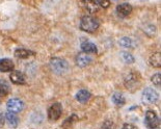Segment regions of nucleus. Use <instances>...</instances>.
<instances>
[{
    "label": "nucleus",
    "mask_w": 161,
    "mask_h": 129,
    "mask_svg": "<svg viewBox=\"0 0 161 129\" xmlns=\"http://www.w3.org/2000/svg\"><path fill=\"white\" fill-rule=\"evenodd\" d=\"M14 62L9 59H0V72H12L14 70Z\"/></svg>",
    "instance_id": "11"
},
{
    "label": "nucleus",
    "mask_w": 161,
    "mask_h": 129,
    "mask_svg": "<svg viewBox=\"0 0 161 129\" xmlns=\"http://www.w3.org/2000/svg\"><path fill=\"white\" fill-rule=\"evenodd\" d=\"M9 91H11V89H9L8 84L6 83V81L0 80V96L1 97L6 96V95H8Z\"/></svg>",
    "instance_id": "21"
},
{
    "label": "nucleus",
    "mask_w": 161,
    "mask_h": 129,
    "mask_svg": "<svg viewBox=\"0 0 161 129\" xmlns=\"http://www.w3.org/2000/svg\"><path fill=\"white\" fill-rule=\"evenodd\" d=\"M92 63V57L88 55L87 53L85 52H81L76 56V64L78 67L80 68H84L88 66Z\"/></svg>",
    "instance_id": "9"
},
{
    "label": "nucleus",
    "mask_w": 161,
    "mask_h": 129,
    "mask_svg": "<svg viewBox=\"0 0 161 129\" xmlns=\"http://www.w3.org/2000/svg\"><path fill=\"white\" fill-rule=\"evenodd\" d=\"M119 45L125 47V48H134L135 47V42L133 41L132 39L130 38H127V36H124L119 40Z\"/></svg>",
    "instance_id": "20"
},
{
    "label": "nucleus",
    "mask_w": 161,
    "mask_h": 129,
    "mask_svg": "<svg viewBox=\"0 0 161 129\" xmlns=\"http://www.w3.org/2000/svg\"><path fill=\"white\" fill-rule=\"evenodd\" d=\"M33 54L35 53L32 51H30L28 49H24V48H18V49H16V51H15V56L18 57L20 59H26L31 55H33Z\"/></svg>",
    "instance_id": "14"
},
{
    "label": "nucleus",
    "mask_w": 161,
    "mask_h": 129,
    "mask_svg": "<svg viewBox=\"0 0 161 129\" xmlns=\"http://www.w3.org/2000/svg\"><path fill=\"white\" fill-rule=\"evenodd\" d=\"M145 124L149 129H157L159 127V118L157 114L153 110H148L146 113L145 117Z\"/></svg>",
    "instance_id": "4"
},
{
    "label": "nucleus",
    "mask_w": 161,
    "mask_h": 129,
    "mask_svg": "<svg viewBox=\"0 0 161 129\" xmlns=\"http://www.w3.org/2000/svg\"><path fill=\"white\" fill-rule=\"evenodd\" d=\"M122 129H137V127L135 126V125H133V124H129V123H126L123 125V127Z\"/></svg>",
    "instance_id": "26"
},
{
    "label": "nucleus",
    "mask_w": 161,
    "mask_h": 129,
    "mask_svg": "<svg viewBox=\"0 0 161 129\" xmlns=\"http://www.w3.org/2000/svg\"><path fill=\"white\" fill-rule=\"evenodd\" d=\"M151 81H152L153 84H155V86L159 87L160 83H161V75H160V73L154 74V75L151 77Z\"/></svg>",
    "instance_id": "23"
},
{
    "label": "nucleus",
    "mask_w": 161,
    "mask_h": 129,
    "mask_svg": "<svg viewBox=\"0 0 161 129\" xmlns=\"http://www.w3.org/2000/svg\"><path fill=\"white\" fill-rule=\"evenodd\" d=\"M112 102H114L116 106H123L126 103V99L124 97V95H122L121 93H114L112 96Z\"/></svg>",
    "instance_id": "19"
},
{
    "label": "nucleus",
    "mask_w": 161,
    "mask_h": 129,
    "mask_svg": "<svg viewBox=\"0 0 161 129\" xmlns=\"http://www.w3.org/2000/svg\"><path fill=\"white\" fill-rule=\"evenodd\" d=\"M103 129H114V124H112L109 121H106L103 125Z\"/></svg>",
    "instance_id": "25"
},
{
    "label": "nucleus",
    "mask_w": 161,
    "mask_h": 129,
    "mask_svg": "<svg viewBox=\"0 0 161 129\" xmlns=\"http://www.w3.org/2000/svg\"><path fill=\"white\" fill-rule=\"evenodd\" d=\"M8 111H12V113H20L23 108H24V103L22 100L18 99V98H14V99L8 100Z\"/></svg>",
    "instance_id": "7"
},
{
    "label": "nucleus",
    "mask_w": 161,
    "mask_h": 129,
    "mask_svg": "<svg viewBox=\"0 0 161 129\" xmlns=\"http://www.w3.org/2000/svg\"><path fill=\"white\" fill-rule=\"evenodd\" d=\"M142 99L143 101V103L146 104H154L158 100V94L156 93L155 90L151 89V87H147L142 92Z\"/></svg>",
    "instance_id": "5"
},
{
    "label": "nucleus",
    "mask_w": 161,
    "mask_h": 129,
    "mask_svg": "<svg viewBox=\"0 0 161 129\" xmlns=\"http://www.w3.org/2000/svg\"><path fill=\"white\" fill-rule=\"evenodd\" d=\"M3 120H4V117H3L2 114L0 113V126H1V125L3 124Z\"/></svg>",
    "instance_id": "27"
},
{
    "label": "nucleus",
    "mask_w": 161,
    "mask_h": 129,
    "mask_svg": "<svg viewBox=\"0 0 161 129\" xmlns=\"http://www.w3.org/2000/svg\"><path fill=\"white\" fill-rule=\"evenodd\" d=\"M4 119L8 121V123L11 127H17V125L19 123L18 117L16 116L15 113H12V111H8V113L5 114Z\"/></svg>",
    "instance_id": "16"
},
{
    "label": "nucleus",
    "mask_w": 161,
    "mask_h": 129,
    "mask_svg": "<svg viewBox=\"0 0 161 129\" xmlns=\"http://www.w3.org/2000/svg\"><path fill=\"white\" fill-rule=\"evenodd\" d=\"M149 62L151 64V66L155 67V68H160L161 67V54L159 52H156L151 55Z\"/></svg>",
    "instance_id": "18"
},
{
    "label": "nucleus",
    "mask_w": 161,
    "mask_h": 129,
    "mask_svg": "<svg viewBox=\"0 0 161 129\" xmlns=\"http://www.w3.org/2000/svg\"><path fill=\"white\" fill-rule=\"evenodd\" d=\"M78 121V116L77 115H72V116H70L68 119H66V120L64 121L63 123V127L64 129H70L74 126V124L76 123V122Z\"/></svg>",
    "instance_id": "17"
},
{
    "label": "nucleus",
    "mask_w": 161,
    "mask_h": 129,
    "mask_svg": "<svg viewBox=\"0 0 161 129\" xmlns=\"http://www.w3.org/2000/svg\"><path fill=\"white\" fill-rule=\"evenodd\" d=\"M132 13V6L129 3H122L116 6V14L121 18H126Z\"/></svg>",
    "instance_id": "8"
},
{
    "label": "nucleus",
    "mask_w": 161,
    "mask_h": 129,
    "mask_svg": "<svg viewBox=\"0 0 161 129\" xmlns=\"http://www.w3.org/2000/svg\"><path fill=\"white\" fill-rule=\"evenodd\" d=\"M82 6L91 14H94L98 11V3L96 2V0H83Z\"/></svg>",
    "instance_id": "13"
},
{
    "label": "nucleus",
    "mask_w": 161,
    "mask_h": 129,
    "mask_svg": "<svg viewBox=\"0 0 161 129\" xmlns=\"http://www.w3.org/2000/svg\"><path fill=\"white\" fill-rule=\"evenodd\" d=\"M121 57H122V60L126 64H133L134 63V56L132 55L131 53L129 52H122L121 53Z\"/></svg>",
    "instance_id": "22"
},
{
    "label": "nucleus",
    "mask_w": 161,
    "mask_h": 129,
    "mask_svg": "<svg viewBox=\"0 0 161 129\" xmlns=\"http://www.w3.org/2000/svg\"><path fill=\"white\" fill-rule=\"evenodd\" d=\"M9 79L13 83L15 84H25L26 83V79L24 74L21 73L20 71H12L11 75H9Z\"/></svg>",
    "instance_id": "10"
},
{
    "label": "nucleus",
    "mask_w": 161,
    "mask_h": 129,
    "mask_svg": "<svg viewBox=\"0 0 161 129\" xmlns=\"http://www.w3.org/2000/svg\"><path fill=\"white\" fill-rule=\"evenodd\" d=\"M139 82H140L139 76H138V74L135 72L129 73L125 78V87L131 92H134L138 89L139 84H140Z\"/></svg>",
    "instance_id": "3"
},
{
    "label": "nucleus",
    "mask_w": 161,
    "mask_h": 129,
    "mask_svg": "<svg viewBox=\"0 0 161 129\" xmlns=\"http://www.w3.org/2000/svg\"><path fill=\"white\" fill-rule=\"evenodd\" d=\"M63 113V107L60 103H54L48 109V119L50 121H56L59 119Z\"/></svg>",
    "instance_id": "6"
},
{
    "label": "nucleus",
    "mask_w": 161,
    "mask_h": 129,
    "mask_svg": "<svg viewBox=\"0 0 161 129\" xmlns=\"http://www.w3.org/2000/svg\"><path fill=\"white\" fill-rule=\"evenodd\" d=\"M91 98V93L86 90H80L76 94V99L80 103H86Z\"/></svg>",
    "instance_id": "15"
},
{
    "label": "nucleus",
    "mask_w": 161,
    "mask_h": 129,
    "mask_svg": "<svg viewBox=\"0 0 161 129\" xmlns=\"http://www.w3.org/2000/svg\"><path fill=\"white\" fill-rule=\"evenodd\" d=\"M99 28V21L94 17L84 16L80 21V29L85 32H95Z\"/></svg>",
    "instance_id": "1"
},
{
    "label": "nucleus",
    "mask_w": 161,
    "mask_h": 129,
    "mask_svg": "<svg viewBox=\"0 0 161 129\" xmlns=\"http://www.w3.org/2000/svg\"><path fill=\"white\" fill-rule=\"evenodd\" d=\"M81 49H82V51L87 54H96L98 52L97 46H96L94 43L88 42V41H85V42L81 43Z\"/></svg>",
    "instance_id": "12"
},
{
    "label": "nucleus",
    "mask_w": 161,
    "mask_h": 129,
    "mask_svg": "<svg viewBox=\"0 0 161 129\" xmlns=\"http://www.w3.org/2000/svg\"><path fill=\"white\" fill-rule=\"evenodd\" d=\"M96 2L98 3V5H100L103 8H107L110 5V1L109 0H96Z\"/></svg>",
    "instance_id": "24"
},
{
    "label": "nucleus",
    "mask_w": 161,
    "mask_h": 129,
    "mask_svg": "<svg viewBox=\"0 0 161 129\" xmlns=\"http://www.w3.org/2000/svg\"><path fill=\"white\" fill-rule=\"evenodd\" d=\"M50 67L54 73L59 74V75H63L69 70V64L67 63V60L59 59V57H54L51 59Z\"/></svg>",
    "instance_id": "2"
}]
</instances>
